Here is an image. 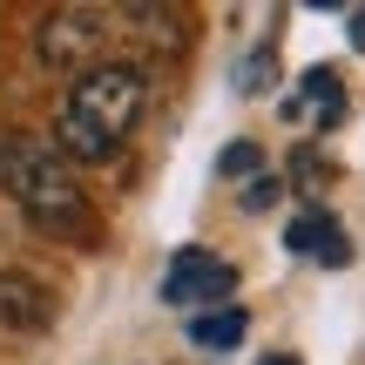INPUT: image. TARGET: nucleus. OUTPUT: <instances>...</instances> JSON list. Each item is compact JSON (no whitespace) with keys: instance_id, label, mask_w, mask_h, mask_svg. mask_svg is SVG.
Instances as JSON below:
<instances>
[{"instance_id":"7","label":"nucleus","mask_w":365,"mask_h":365,"mask_svg":"<svg viewBox=\"0 0 365 365\" xmlns=\"http://www.w3.org/2000/svg\"><path fill=\"white\" fill-rule=\"evenodd\" d=\"M284 115H291V122L318 115V129H331V122L345 115V95H339V75H331V68H312V75H304V95H291V102H284Z\"/></svg>"},{"instance_id":"12","label":"nucleus","mask_w":365,"mask_h":365,"mask_svg":"<svg viewBox=\"0 0 365 365\" xmlns=\"http://www.w3.org/2000/svg\"><path fill=\"white\" fill-rule=\"evenodd\" d=\"M352 48L365 54V7H352Z\"/></svg>"},{"instance_id":"5","label":"nucleus","mask_w":365,"mask_h":365,"mask_svg":"<svg viewBox=\"0 0 365 365\" xmlns=\"http://www.w3.org/2000/svg\"><path fill=\"white\" fill-rule=\"evenodd\" d=\"M54 325V291L27 271H0V331H48Z\"/></svg>"},{"instance_id":"13","label":"nucleus","mask_w":365,"mask_h":365,"mask_svg":"<svg viewBox=\"0 0 365 365\" xmlns=\"http://www.w3.org/2000/svg\"><path fill=\"white\" fill-rule=\"evenodd\" d=\"M257 365H304V359H298V352H264Z\"/></svg>"},{"instance_id":"4","label":"nucleus","mask_w":365,"mask_h":365,"mask_svg":"<svg viewBox=\"0 0 365 365\" xmlns=\"http://www.w3.org/2000/svg\"><path fill=\"white\" fill-rule=\"evenodd\" d=\"M230 291H237V271L217 257V250H203V244L176 250V257H170V271H163V298H170V304H196V312H217Z\"/></svg>"},{"instance_id":"9","label":"nucleus","mask_w":365,"mask_h":365,"mask_svg":"<svg viewBox=\"0 0 365 365\" xmlns=\"http://www.w3.org/2000/svg\"><path fill=\"white\" fill-rule=\"evenodd\" d=\"M271 75H277L271 48H257V54H250L244 68H237V88H244V95H264V88H271Z\"/></svg>"},{"instance_id":"11","label":"nucleus","mask_w":365,"mask_h":365,"mask_svg":"<svg viewBox=\"0 0 365 365\" xmlns=\"http://www.w3.org/2000/svg\"><path fill=\"white\" fill-rule=\"evenodd\" d=\"M277 196H284V190H277V176H257V182L244 190V210H271Z\"/></svg>"},{"instance_id":"8","label":"nucleus","mask_w":365,"mask_h":365,"mask_svg":"<svg viewBox=\"0 0 365 365\" xmlns=\"http://www.w3.org/2000/svg\"><path fill=\"white\" fill-rule=\"evenodd\" d=\"M244 331H250L244 304H217V312L190 318V345H203V352H230V345H244Z\"/></svg>"},{"instance_id":"1","label":"nucleus","mask_w":365,"mask_h":365,"mask_svg":"<svg viewBox=\"0 0 365 365\" xmlns=\"http://www.w3.org/2000/svg\"><path fill=\"white\" fill-rule=\"evenodd\" d=\"M149 102V75L135 61H95L88 75H75L61 115H54V143H61L68 163H108L129 129L143 122Z\"/></svg>"},{"instance_id":"6","label":"nucleus","mask_w":365,"mask_h":365,"mask_svg":"<svg viewBox=\"0 0 365 365\" xmlns=\"http://www.w3.org/2000/svg\"><path fill=\"white\" fill-rule=\"evenodd\" d=\"M284 244L298 250V257H312V264H345V257H352V244H345V223L331 217V210H318V203L291 217Z\"/></svg>"},{"instance_id":"3","label":"nucleus","mask_w":365,"mask_h":365,"mask_svg":"<svg viewBox=\"0 0 365 365\" xmlns=\"http://www.w3.org/2000/svg\"><path fill=\"white\" fill-rule=\"evenodd\" d=\"M95 48H102V14H95V7H61V14H48L41 34H34V54L54 68V75H68V68L88 75Z\"/></svg>"},{"instance_id":"2","label":"nucleus","mask_w":365,"mask_h":365,"mask_svg":"<svg viewBox=\"0 0 365 365\" xmlns=\"http://www.w3.org/2000/svg\"><path fill=\"white\" fill-rule=\"evenodd\" d=\"M0 182L14 190V203H21V217L34 223V230L48 237H95V217H88V196H81L75 170H68L61 149L34 143V135H7V149H0Z\"/></svg>"},{"instance_id":"10","label":"nucleus","mask_w":365,"mask_h":365,"mask_svg":"<svg viewBox=\"0 0 365 365\" xmlns=\"http://www.w3.org/2000/svg\"><path fill=\"white\" fill-rule=\"evenodd\" d=\"M217 170H223V176H257L264 156H257V143H230V149L217 156Z\"/></svg>"}]
</instances>
